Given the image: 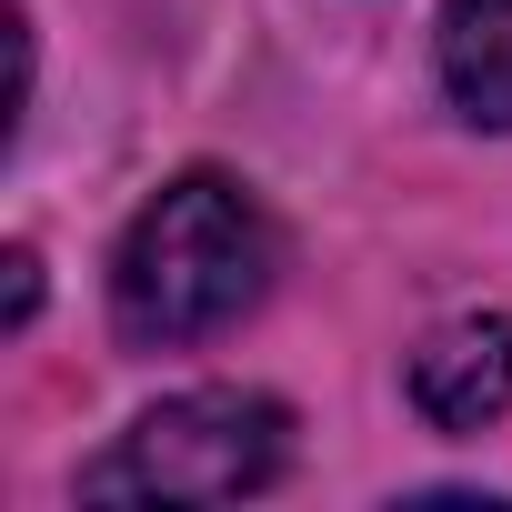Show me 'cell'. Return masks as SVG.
I'll return each mask as SVG.
<instances>
[{
	"instance_id": "2",
	"label": "cell",
	"mask_w": 512,
	"mask_h": 512,
	"mask_svg": "<svg viewBox=\"0 0 512 512\" xmlns=\"http://www.w3.org/2000/svg\"><path fill=\"white\" fill-rule=\"evenodd\" d=\"M292 462V412L272 392H181L91 462V502H241Z\"/></svg>"
},
{
	"instance_id": "1",
	"label": "cell",
	"mask_w": 512,
	"mask_h": 512,
	"mask_svg": "<svg viewBox=\"0 0 512 512\" xmlns=\"http://www.w3.org/2000/svg\"><path fill=\"white\" fill-rule=\"evenodd\" d=\"M272 282V221L251 211L221 171H181L121 241L111 262V322L141 352H181L231 332Z\"/></svg>"
},
{
	"instance_id": "4",
	"label": "cell",
	"mask_w": 512,
	"mask_h": 512,
	"mask_svg": "<svg viewBox=\"0 0 512 512\" xmlns=\"http://www.w3.org/2000/svg\"><path fill=\"white\" fill-rule=\"evenodd\" d=\"M442 91L472 121H512V0H452L442 11Z\"/></svg>"
},
{
	"instance_id": "5",
	"label": "cell",
	"mask_w": 512,
	"mask_h": 512,
	"mask_svg": "<svg viewBox=\"0 0 512 512\" xmlns=\"http://www.w3.org/2000/svg\"><path fill=\"white\" fill-rule=\"evenodd\" d=\"M0 272H11V302H0V322H31V302H41V262H31V251H11V262H0Z\"/></svg>"
},
{
	"instance_id": "3",
	"label": "cell",
	"mask_w": 512,
	"mask_h": 512,
	"mask_svg": "<svg viewBox=\"0 0 512 512\" xmlns=\"http://www.w3.org/2000/svg\"><path fill=\"white\" fill-rule=\"evenodd\" d=\"M412 402H422V422H442V432H482V422L512 402V322H502V312L442 322V332L412 352Z\"/></svg>"
}]
</instances>
